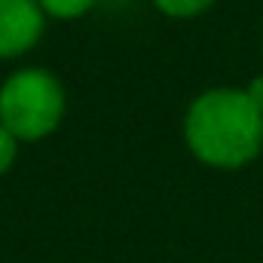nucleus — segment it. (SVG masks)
Here are the masks:
<instances>
[{
	"instance_id": "obj_5",
	"label": "nucleus",
	"mask_w": 263,
	"mask_h": 263,
	"mask_svg": "<svg viewBox=\"0 0 263 263\" xmlns=\"http://www.w3.org/2000/svg\"><path fill=\"white\" fill-rule=\"evenodd\" d=\"M159 12L172 15V18H190V15H199L205 12L214 0H153Z\"/></svg>"
},
{
	"instance_id": "obj_6",
	"label": "nucleus",
	"mask_w": 263,
	"mask_h": 263,
	"mask_svg": "<svg viewBox=\"0 0 263 263\" xmlns=\"http://www.w3.org/2000/svg\"><path fill=\"white\" fill-rule=\"evenodd\" d=\"M15 153H18V138L9 129L0 126V175H6L15 162Z\"/></svg>"
},
{
	"instance_id": "obj_1",
	"label": "nucleus",
	"mask_w": 263,
	"mask_h": 263,
	"mask_svg": "<svg viewBox=\"0 0 263 263\" xmlns=\"http://www.w3.org/2000/svg\"><path fill=\"white\" fill-rule=\"evenodd\" d=\"M184 141L211 168H242L263 150V114L245 89H208L187 107Z\"/></svg>"
},
{
	"instance_id": "obj_2",
	"label": "nucleus",
	"mask_w": 263,
	"mask_h": 263,
	"mask_svg": "<svg viewBox=\"0 0 263 263\" xmlns=\"http://www.w3.org/2000/svg\"><path fill=\"white\" fill-rule=\"evenodd\" d=\"M65 117V89L43 67H25L0 86V126L18 141H37Z\"/></svg>"
},
{
	"instance_id": "obj_7",
	"label": "nucleus",
	"mask_w": 263,
	"mask_h": 263,
	"mask_svg": "<svg viewBox=\"0 0 263 263\" xmlns=\"http://www.w3.org/2000/svg\"><path fill=\"white\" fill-rule=\"evenodd\" d=\"M245 92H248V98L254 101V107L263 114V73H260V77H254V80L245 86Z\"/></svg>"
},
{
	"instance_id": "obj_4",
	"label": "nucleus",
	"mask_w": 263,
	"mask_h": 263,
	"mask_svg": "<svg viewBox=\"0 0 263 263\" xmlns=\"http://www.w3.org/2000/svg\"><path fill=\"white\" fill-rule=\"evenodd\" d=\"M95 0H40L43 12L52 18H80L92 9Z\"/></svg>"
},
{
	"instance_id": "obj_3",
	"label": "nucleus",
	"mask_w": 263,
	"mask_h": 263,
	"mask_svg": "<svg viewBox=\"0 0 263 263\" xmlns=\"http://www.w3.org/2000/svg\"><path fill=\"white\" fill-rule=\"evenodd\" d=\"M43 22L40 0H0V59L28 52L43 34Z\"/></svg>"
}]
</instances>
